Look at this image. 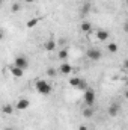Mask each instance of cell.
<instances>
[{
  "mask_svg": "<svg viewBox=\"0 0 128 130\" xmlns=\"http://www.w3.org/2000/svg\"><path fill=\"white\" fill-rule=\"evenodd\" d=\"M88 88H89V86H88L86 80H83V79H81V80L78 82V85H77V89H80V91H86Z\"/></svg>",
  "mask_w": 128,
  "mask_h": 130,
  "instance_id": "17",
  "label": "cell"
},
{
  "mask_svg": "<svg viewBox=\"0 0 128 130\" xmlns=\"http://www.w3.org/2000/svg\"><path fill=\"white\" fill-rule=\"evenodd\" d=\"M29 106H30V101L27 98H20L17 101V104H15V107L18 110H26V109H29Z\"/></svg>",
  "mask_w": 128,
  "mask_h": 130,
  "instance_id": "7",
  "label": "cell"
},
{
  "mask_svg": "<svg viewBox=\"0 0 128 130\" xmlns=\"http://www.w3.org/2000/svg\"><path fill=\"white\" fill-rule=\"evenodd\" d=\"M3 130H14V129H12V127H5Z\"/></svg>",
  "mask_w": 128,
  "mask_h": 130,
  "instance_id": "25",
  "label": "cell"
},
{
  "mask_svg": "<svg viewBox=\"0 0 128 130\" xmlns=\"http://www.w3.org/2000/svg\"><path fill=\"white\" fill-rule=\"evenodd\" d=\"M38 23H39V18L36 17V18H32V20H29V21L26 23V26H27V29H33V27H35Z\"/></svg>",
  "mask_w": 128,
  "mask_h": 130,
  "instance_id": "16",
  "label": "cell"
},
{
  "mask_svg": "<svg viewBox=\"0 0 128 130\" xmlns=\"http://www.w3.org/2000/svg\"><path fill=\"white\" fill-rule=\"evenodd\" d=\"M2 112H3L5 115H12V113H14V106L8 103V104H5V106L2 107Z\"/></svg>",
  "mask_w": 128,
  "mask_h": 130,
  "instance_id": "13",
  "label": "cell"
},
{
  "mask_svg": "<svg viewBox=\"0 0 128 130\" xmlns=\"http://www.w3.org/2000/svg\"><path fill=\"white\" fill-rule=\"evenodd\" d=\"M59 71H60L62 74H65V76H68V74H71V71H72V67L68 64V62H63V64L60 65Z\"/></svg>",
  "mask_w": 128,
  "mask_h": 130,
  "instance_id": "9",
  "label": "cell"
},
{
  "mask_svg": "<svg viewBox=\"0 0 128 130\" xmlns=\"http://www.w3.org/2000/svg\"><path fill=\"white\" fill-rule=\"evenodd\" d=\"M86 56H88L91 61H99V59H101V56H102V53H101V50L91 47V48H88V50H86Z\"/></svg>",
  "mask_w": 128,
  "mask_h": 130,
  "instance_id": "3",
  "label": "cell"
},
{
  "mask_svg": "<svg viewBox=\"0 0 128 130\" xmlns=\"http://www.w3.org/2000/svg\"><path fill=\"white\" fill-rule=\"evenodd\" d=\"M94 113H95L94 106H86V109L83 110V117H84V118H92V117H94Z\"/></svg>",
  "mask_w": 128,
  "mask_h": 130,
  "instance_id": "11",
  "label": "cell"
},
{
  "mask_svg": "<svg viewBox=\"0 0 128 130\" xmlns=\"http://www.w3.org/2000/svg\"><path fill=\"white\" fill-rule=\"evenodd\" d=\"M56 39H53V38H50V39H47L45 42H44V50L45 52H54L56 50Z\"/></svg>",
  "mask_w": 128,
  "mask_h": 130,
  "instance_id": "6",
  "label": "cell"
},
{
  "mask_svg": "<svg viewBox=\"0 0 128 130\" xmlns=\"http://www.w3.org/2000/svg\"><path fill=\"white\" fill-rule=\"evenodd\" d=\"M35 88H36V91H38L41 95H48V94H51V91H53V86H51L47 80H44V79L36 80Z\"/></svg>",
  "mask_w": 128,
  "mask_h": 130,
  "instance_id": "1",
  "label": "cell"
},
{
  "mask_svg": "<svg viewBox=\"0 0 128 130\" xmlns=\"http://www.w3.org/2000/svg\"><path fill=\"white\" fill-rule=\"evenodd\" d=\"M57 56H59V59H60V61H66V59H68V56H69L68 48H66V47H65V48H62V50L59 52V55H57Z\"/></svg>",
  "mask_w": 128,
  "mask_h": 130,
  "instance_id": "14",
  "label": "cell"
},
{
  "mask_svg": "<svg viewBox=\"0 0 128 130\" xmlns=\"http://www.w3.org/2000/svg\"><path fill=\"white\" fill-rule=\"evenodd\" d=\"M95 91L92 89V88H88L86 91H84V104L86 106H94V103H95Z\"/></svg>",
  "mask_w": 128,
  "mask_h": 130,
  "instance_id": "2",
  "label": "cell"
},
{
  "mask_svg": "<svg viewBox=\"0 0 128 130\" xmlns=\"http://www.w3.org/2000/svg\"><path fill=\"white\" fill-rule=\"evenodd\" d=\"M3 36H5V32H3V30H2V29H0V41H2V39H3Z\"/></svg>",
  "mask_w": 128,
  "mask_h": 130,
  "instance_id": "23",
  "label": "cell"
},
{
  "mask_svg": "<svg viewBox=\"0 0 128 130\" xmlns=\"http://www.w3.org/2000/svg\"><path fill=\"white\" fill-rule=\"evenodd\" d=\"M80 80H81V77H71V79H69V86L77 88V85H78Z\"/></svg>",
  "mask_w": 128,
  "mask_h": 130,
  "instance_id": "18",
  "label": "cell"
},
{
  "mask_svg": "<svg viewBox=\"0 0 128 130\" xmlns=\"http://www.w3.org/2000/svg\"><path fill=\"white\" fill-rule=\"evenodd\" d=\"M78 130H88V126H80Z\"/></svg>",
  "mask_w": 128,
  "mask_h": 130,
  "instance_id": "24",
  "label": "cell"
},
{
  "mask_svg": "<svg viewBox=\"0 0 128 130\" xmlns=\"http://www.w3.org/2000/svg\"><path fill=\"white\" fill-rule=\"evenodd\" d=\"M8 68H9V71H11V74H12L14 77H23V73H24V70H21V68L15 67L14 64H11Z\"/></svg>",
  "mask_w": 128,
  "mask_h": 130,
  "instance_id": "8",
  "label": "cell"
},
{
  "mask_svg": "<svg viewBox=\"0 0 128 130\" xmlns=\"http://www.w3.org/2000/svg\"><path fill=\"white\" fill-rule=\"evenodd\" d=\"M107 50H109V53H116V52L119 50V45H118L116 42H110V44L107 45Z\"/></svg>",
  "mask_w": 128,
  "mask_h": 130,
  "instance_id": "15",
  "label": "cell"
},
{
  "mask_svg": "<svg viewBox=\"0 0 128 130\" xmlns=\"http://www.w3.org/2000/svg\"><path fill=\"white\" fill-rule=\"evenodd\" d=\"M14 65L18 67V68H21V70H26V68L29 67V61H27V58H24V56H17L15 61H14Z\"/></svg>",
  "mask_w": 128,
  "mask_h": 130,
  "instance_id": "4",
  "label": "cell"
},
{
  "mask_svg": "<svg viewBox=\"0 0 128 130\" xmlns=\"http://www.w3.org/2000/svg\"><path fill=\"white\" fill-rule=\"evenodd\" d=\"M107 112H109V117H112V118L118 117L119 112H121V104H119V103H112Z\"/></svg>",
  "mask_w": 128,
  "mask_h": 130,
  "instance_id": "5",
  "label": "cell"
},
{
  "mask_svg": "<svg viewBox=\"0 0 128 130\" xmlns=\"http://www.w3.org/2000/svg\"><path fill=\"white\" fill-rule=\"evenodd\" d=\"M2 2H3V0H0V3H2Z\"/></svg>",
  "mask_w": 128,
  "mask_h": 130,
  "instance_id": "27",
  "label": "cell"
},
{
  "mask_svg": "<svg viewBox=\"0 0 128 130\" xmlns=\"http://www.w3.org/2000/svg\"><path fill=\"white\" fill-rule=\"evenodd\" d=\"M24 2H27V3H33L35 0H24Z\"/></svg>",
  "mask_w": 128,
  "mask_h": 130,
  "instance_id": "26",
  "label": "cell"
},
{
  "mask_svg": "<svg viewBox=\"0 0 128 130\" xmlns=\"http://www.w3.org/2000/svg\"><path fill=\"white\" fill-rule=\"evenodd\" d=\"M91 9V3H84V6H83V12H88Z\"/></svg>",
  "mask_w": 128,
  "mask_h": 130,
  "instance_id": "21",
  "label": "cell"
},
{
  "mask_svg": "<svg viewBox=\"0 0 128 130\" xmlns=\"http://www.w3.org/2000/svg\"><path fill=\"white\" fill-rule=\"evenodd\" d=\"M11 11H12V12H20V11H21V5H20L18 2L12 3V6H11Z\"/></svg>",
  "mask_w": 128,
  "mask_h": 130,
  "instance_id": "19",
  "label": "cell"
},
{
  "mask_svg": "<svg viewBox=\"0 0 128 130\" xmlns=\"http://www.w3.org/2000/svg\"><path fill=\"white\" fill-rule=\"evenodd\" d=\"M59 44H66V39H65V38H60V39H59Z\"/></svg>",
  "mask_w": 128,
  "mask_h": 130,
  "instance_id": "22",
  "label": "cell"
},
{
  "mask_svg": "<svg viewBox=\"0 0 128 130\" xmlns=\"http://www.w3.org/2000/svg\"><path fill=\"white\" fill-rule=\"evenodd\" d=\"M96 38H98V41H107L109 39V32L104 30V29H99V30H96Z\"/></svg>",
  "mask_w": 128,
  "mask_h": 130,
  "instance_id": "10",
  "label": "cell"
},
{
  "mask_svg": "<svg viewBox=\"0 0 128 130\" xmlns=\"http://www.w3.org/2000/svg\"><path fill=\"white\" fill-rule=\"evenodd\" d=\"M56 74H57L56 68H48V70H47V76H48V77H56Z\"/></svg>",
  "mask_w": 128,
  "mask_h": 130,
  "instance_id": "20",
  "label": "cell"
},
{
  "mask_svg": "<svg viewBox=\"0 0 128 130\" xmlns=\"http://www.w3.org/2000/svg\"><path fill=\"white\" fill-rule=\"evenodd\" d=\"M80 30H81V32H84V33L92 32V24H91L89 21H84V23H81V24H80Z\"/></svg>",
  "mask_w": 128,
  "mask_h": 130,
  "instance_id": "12",
  "label": "cell"
}]
</instances>
